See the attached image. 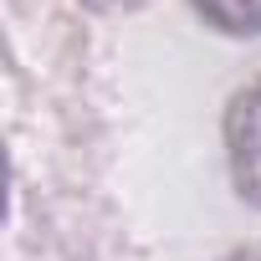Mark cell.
Listing matches in <instances>:
<instances>
[{
    "label": "cell",
    "instance_id": "cell-3",
    "mask_svg": "<svg viewBox=\"0 0 261 261\" xmlns=\"http://www.w3.org/2000/svg\"><path fill=\"white\" fill-rule=\"evenodd\" d=\"M87 6H102V11H134V6H144V0H87Z\"/></svg>",
    "mask_w": 261,
    "mask_h": 261
},
{
    "label": "cell",
    "instance_id": "cell-4",
    "mask_svg": "<svg viewBox=\"0 0 261 261\" xmlns=\"http://www.w3.org/2000/svg\"><path fill=\"white\" fill-rule=\"evenodd\" d=\"M225 261H261V256H225Z\"/></svg>",
    "mask_w": 261,
    "mask_h": 261
},
{
    "label": "cell",
    "instance_id": "cell-2",
    "mask_svg": "<svg viewBox=\"0 0 261 261\" xmlns=\"http://www.w3.org/2000/svg\"><path fill=\"white\" fill-rule=\"evenodd\" d=\"M195 11L210 26L230 31V36H256L261 31V0H195Z\"/></svg>",
    "mask_w": 261,
    "mask_h": 261
},
{
    "label": "cell",
    "instance_id": "cell-1",
    "mask_svg": "<svg viewBox=\"0 0 261 261\" xmlns=\"http://www.w3.org/2000/svg\"><path fill=\"white\" fill-rule=\"evenodd\" d=\"M225 144H230V174H236V190H241L251 205H261V82H251V87L230 102Z\"/></svg>",
    "mask_w": 261,
    "mask_h": 261
}]
</instances>
